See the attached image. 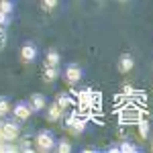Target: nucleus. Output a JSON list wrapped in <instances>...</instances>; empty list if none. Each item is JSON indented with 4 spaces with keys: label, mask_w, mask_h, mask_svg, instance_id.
<instances>
[{
    "label": "nucleus",
    "mask_w": 153,
    "mask_h": 153,
    "mask_svg": "<svg viewBox=\"0 0 153 153\" xmlns=\"http://www.w3.org/2000/svg\"><path fill=\"white\" fill-rule=\"evenodd\" d=\"M59 6V0H41V8L45 12H51Z\"/></svg>",
    "instance_id": "dca6fc26"
},
{
    "label": "nucleus",
    "mask_w": 153,
    "mask_h": 153,
    "mask_svg": "<svg viewBox=\"0 0 153 153\" xmlns=\"http://www.w3.org/2000/svg\"><path fill=\"white\" fill-rule=\"evenodd\" d=\"M120 2H125V0H120Z\"/></svg>",
    "instance_id": "4be33fe9"
},
{
    "label": "nucleus",
    "mask_w": 153,
    "mask_h": 153,
    "mask_svg": "<svg viewBox=\"0 0 153 153\" xmlns=\"http://www.w3.org/2000/svg\"><path fill=\"white\" fill-rule=\"evenodd\" d=\"M6 25H10V14L0 10V27H6Z\"/></svg>",
    "instance_id": "aec40b11"
},
{
    "label": "nucleus",
    "mask_w": 153,
    "mask_h": 153,
    "mask_svg": "<svg viewBox=\"0 0 153 153\" xmlns=\"http://www.w3.org/2000/svg\"><path fill=\"white\" fill-rule=\"evenodd\" d=\"M78 98H80V104H90V100H92V90H82V92H80V94H78Z\"/></svg>",
    "instance_id": "a211bd4d"
},
{
    "label": "nucleus",
    "mask_w": 153,
    "mask_h": 153,
    "mask_svg": "<svg viewBox=\"0 0 153 153\" xmlns=\"http://www.w3.org/2000/svg\"><path fill=\"white\" fill-rule=\"evenodd\" d=\"M10 110H12L10 100H8L6 96H0V118L8 117V114H10Z\"/></svg>",
    "instance_id": "f8f14e48"
},
{
    "label": "nucleus",
    "mask_w": 153,
    "mask_h": 153,
    "mask_svg": "<svg viewBox=\"0 0 153 153\" xmlns=\"http://www.w3.org/2000/svg\"><path fill=\"white\" fill-rule=\"evenodd\" d=\"M63 80H65V84H70V86H76V84L82 80V68L78 63H68L65 65V71H63Z\"/></svg>",
    "instance_id": "20e7f679"
},
{
    "label": "nucleus",
    "mask_w": 153,
    "mask_h": 153,
    "mask_svg": "<svg viewBox=\"0 0 153 153\" xmlns=\"http://www.w3.org/2000/svg\"><path fill=\"white\" fill-rule=\"evenodd\" d=\"M137 129H139V135H141L143 139H147L149 137V120L143 117L139 118V123H137Z\"/></svg>",
    "instance_id": "ddd939ff"
},
{
    "label": "nucleus",
    "mask_w": 153,
    "mask_h": 153,
    "mask_svg": "<svg viewBox=\"0 0 153 153\" xmlns=\"http://www.w3.org/2000/svg\"><path fill=\"white\" fill-rule=\"evenodd\" d=\"M6 45V31H4V27H0V49H4Z\"/></svg>",
    "instance_id": "412c9836"
},
{
    "label": "nucleus",
    "mask_w": 153,
    "mask_h": 153,
    "mask_svg": "<svg viewBox=\"0 0 153 153\" xmlns=\"http://www.w3.org/2000/svg\"><path fill=\"white\" fill-rule=\"evenodd\" d=\"M118 151H123V153H135V151H139V147H137L133 141H120Z\"/></svg>",
    "instance_id": "4468645a"
},
{
    "label": "nucleus",
    "mask_w": 153,
    "mask_h": 153,
    "mask_svg": "<svg viewBox=\"0 0 153 153\" xmlns=\"http://www.w3.org/2000/svg\"><path fill=\"white\" fill-rule=\"evenodd\" d=\"M59 76V68H55V65H45V71H43V80L47 84H51V82H55Z\"/></svg>",
    "instance_id": "9d476101"
},
{
    "label": "nucleus",
    "mask_w": 153,
    "mask_h": 153,
    "mask_svg": "<svg viewBox=\"0 0 153 153\" xmlns=\"http://www.w3.org/2000/svg\"><path fill=\"white\" fill-rule=\"evenodd\" d=\"M59 63H61L59 51L57 49H47V53H45V65H55V68H57Z\"/></svg>",
    "instance_id": "9b49d317"
},
{
    "label": "nucleus",
    "mask_w": 153,
    "mask_h": 153,
    "mask_svg": "<svg viewBox=\"0 0 153 153\" xmlns=\"http://www.w3.org/2000/svg\"><path fill=\"white\" fill-rule=\"evenodd\" d=\"M55 102H57V104L61 106V108H63V110H65V108H68V106H70V102H71V100H70V96L65 94V92H61V94L57 96V100H55Z\"/></svg>",
    "instance_id": "6ab92c4d"
},
{
    "label": "nucleus",
    "mask_w": 153,
    "mask_h": 153,
    "mask_svg": "<svg viewBox=\"0 0 153 153\" xmlns=\"http://www.w3.org/2000/svg\"><path fill=\"white\" fill-rule=\"evenodd\" d=\"M65 127H68L74 135H82L84 129H86V120H84L82 117H78V114H71V117L68 118V123H65Z\"/></svg>",
    "instance_id": "0eeeda50"
},
{
    "label": "nucleus",
    "mask_w": 153,
    "mask_h": 153,
    "mask_svg": "<svg viewBox=\"0 0 153 153\" xmlns=\"http://www.w3.org/2000/svg\"><path fill=\"white\" fill-rule=\"evenodd\" d=\"M61 117H63V108L57 102H53L47 110V120L49 123H57V120H61Z\"/></svg>",
    "instance_id": "1a4fd4ad"
},
{
    "label": "nucleus",
    "mask_w": 153,
    "mask_h": 153,
    "mask_svg": "<svg viewBox=\"0 0 153 153\" xmlns=\"http://www.w3.org/2000/svg\"><path fill=\"white\" fill-rule=\"evenodd\" d=\"M0 10L6 12V14H12L14 12V0H0Z\"/></svg>",
    "instance_id": "f3484780"
},
{
    "label": "nucleus",
    "mask_w": 153,
    "mask_h": 153,
    "mask_svg": "<svg viewBox=\"0 0 153 153\" xmlns=\"http://www.w3.org/2000/svg\"><path fill=\"white\" fill-rule=\"evenodd\" d=\"M29 104L33 108V112H41L43 108H47V98L45 94H33L29 98Z\"/></svg>",
    "instance_id": "6e6552de"
},
{
    "label": "nucleus",
    "mask_w": 153,
    "mask_h": 153,
    "mask_svg": "<svg viewBox=\"0 0 153 153\" xmlns=\"http://www.w3.org/2000/svg\"><path fill=\"white\" fill-rule=\"evenodd\" d=\"M35 145H37V149L43 151V153L53 151V149H55V137H53V133L47 131V129L39 131L37 137H35Z\"/></svg>",
    "instance_id": "f257e3e1"
},
{
    "label": "nucleus",
    "mask_w": 153,
    "mask_h": 153,
    "mask_svg": "<svg viewBox=\"0 0 153 153\" xmlns=\"http://www.w3.org/2000/svg\"><path fill=\"white\" fill-rule=\"evenodd\" d=\"M37 55H39V49H37L35 43H31V41H27V43H23V47H21V61L23 63H35Z\"/></svg>",
    "instance_id": "39448f33"
},
{
    "label": "nucleus",
    "mask_w": 153,
    "mask_h": 153,
    "mask_svg": "<svg viewBox=\"0 0 153 153\" xmlns=\"http://www.w3.org/2000/svg\"><path fill=\"white\" fill-rule=\"evenodd\" d=\"M10 114H12V118H14V120L25 123V120H29V118H31L33 108H31V104H29V102H16V104L12 106Z\"/></svg>",
    "instance_id": "7ed1b4c3"
},
{
    "label": "nucleus",
    "mask_w": 153,
    "mask_h": 153,
    "mask_svg": "<svg viewBox=\"0 0 153 153\" xmlns=\"http://www.w3.org/2000/svg\"><path fill=\"white\" fill-rule=\"evenodd\" d=\"M55 149H57L59 153H70L71 151V143L68 141V139H59V141H55Z\"/></svg>",
    "instance_id": "2eb2a0df"
},
{
    "label": "nucleus",
    "mask_w": 153,
    "mask_h": 153,
    "mask_svg": "<svg viewBox=\"0 0 153 153\" xmlns=\"http://www.w3.org/2000/svg\"><path fill=\"white\" fill-rule=\"evenodd\" d=\"M0 133H2L4 141H16L21 135V127L16 125V120H4L0 125Z\"/></svg>",
    "instance_id": "f03ea898"
},
{
    "label": "nucleus",
    "mask_w": 153,
    "mask_h": 153,
    "mask_svg": "<svg viewBox=\"0 0 153 153\" xmlns=\"http://www.w3.org/2000/svg\"><path fill=\"white\" fill-rule=\"evenodd\" d=\"M117 68L120 74H131L133 68H135V57L131 53H120L118 55V61H117Z\"/></svg>",
    "instance_id": "423d86ee"
}]
</instances>
